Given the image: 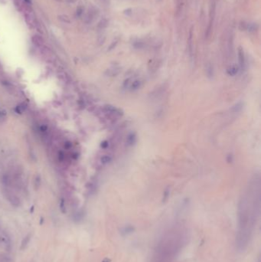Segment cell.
<instances>
[{"label": "cell", "instance_id": "cell-1", "mask_svg": "<svg viewBox=\"0 0 261 262\" xmlns=\"http://www.w3.org/2000/svg\"><path fill=\"white\" fill-rule=\"evenodd\" d=\"M216 7H217V1L216 0H210L209 21H208V26H207L205 32H204L205 40H208L211 37V35H212L214 20H215L216 16Z\"/></svg>", "mask_w": 261, "mask_h": 262}, {"label": "cell", "instance_id": "cell-2", "mask_svg": "<svg viewBox=\"0 0 261 262\" xmlns=\"http://www.w3.org/2000/svg\"><path fill=\"white\" fill-rule=\"evenodd\" d=\"M2 195L6 200L14 207H19L21 205V199L10 188L2 187Z\"/></svg>", "mask_w": 261, "mask_h": 262}, {"label": "cell", "instance_id": "cell-3", "mask_svg": "<svg viewBox=\"0 0 261 262\" xmlns=\"http://www.w3.org/2000/svg\"><path fill=\"white\" fill-rule=\"evenodd\" d=\"M12 238L7 231L0 229V247L6 251L12 249Z\"/></svg>", "mask_w": 261, "mask_h": 262}, {"label": "cell", "instance_id": "cell-4", "mask_svg": "<svg viewBox=\"0 0 261 262\" xmlns=\"http://www.w3.org/2000/svg\"><path fill=\"white\" fill-rule=\"evenodd\" d=\"M100 15V10L95 6H92L88 10L84 17V22L85 24H91Z\"/></svg>", "mask_w": 261, "mask_h": 262}, {"label": "cell", "instance_id": "cell-5", "mask_svg": "<svg viewBox=\"0 0 261 262\" xmlns=\"http://www.w3.org/2000/svg\"><path fill=\"white\" fill-rule=\"evenodd\" d=\"M193 36H194V27L192 26L189 29V32H188V50H189L190 54L192 53V50H193Z\"/></svg>", "mask_w": 261, "mask_h": 262}, {"label": "cell", "instance_id": "cell-6", "mask_svg": "<svg viewBox=\"0 0 261 262\" xmlns=\"http://www.w3.org/2000/svg\"><path fill=\"white\" fill-rule=\"evenodd\" d=\"M31 41H32L33 45H35L36 47L41 48L44 45V39L39 35H34L31 37Z\"/></svg>", "mask_w": 261, "mask_h": 262}, {"label": "cell", "instance_id": "cell-7", "mask_svg": "<svg viewBox=\"0 0 261 262\" xmlns=\"http://www.w3.org/2000/svg\"><path fill=\"white\" fill-rule=\"evenodd\" d=\"M120 234H121L123 236H126V235H128V234H130L134 232L135 228L133 225H126V226L120 228Z\"/></svg>", "mask_w": 261, "mask_h": 262}, {"label": "cell", "instance_id": "cell-8", "mask_svg": "<svg viewBox=\"0 0 261 262\" xmlns=\"http://www.w3.org/2000/svg\"><path fill=\"white\" fill-rule=\"evenodd\" d=\"M31 238V233H28V234H27L23 238L22 241H21V250L25 249L26 247H27V246H28V244H29Z\"/></svg>", "mask_w": 261, "mask_h": 262}, {"label": "cell", "instance_id": "cell-9", "mask_svg": "<svg viewBox=\"0 0 261 262\" xmlns=\"http://www.w3.org/2000/svg\"><path fill=\"white\" fill-rule=\"evenodd\" d=\"M183 6H184V0H178V2H177V6H176V11H175V16L177 18L180 17V15H182V10H183Z\"/></svg>", "mask_w": 261, "mask_h": 262}, {"label": "cell", "instance_id": "cell-10", "mask_svg": "<svg viewBox=\"0 0 261 262\" xmlns=\"http://www.w3.org/2000/svg\"><path fill=\"white\" fill-rule=\"evenodd\" d=\"M108 26H109V20L106 18H101V19L99 21V22L97 23V27L98 29L103 30L107 28Z\"/></svg>", "mask_w": 261, "mask_h": 262}, {"label": "cell", "instance_id": "cell-11", "mask_svg": "<svg viewBox=\"0 0 261 262\" xmlns=\"http://www.w3.org/2000/svg\"><path fill=\"white\" fill-rule=\"evenodd\" d=\"M238 59L240 67L243 68L245 65V56L244 52H243V48H242L241 47H240L238 48Z\"/></svg>", "mask_w": 261, "mask_h": 262}, {"label": "cell", "instance_id": "cell-12", "mask_svg": "<svg viewBox=\"0 0 261 262\" xmlns=\"http://www.w3.org/2000/svg\"><path fill=\"white\" fill-rule=\"evenodd\" d=\"M259 26L257 23H255V22L248 23L246 31H248L249 32H251V33L256 32H257L258 30H259Z\"/></svg>", "mask_w": 261, "mask_h": 262}, {"label": "cell", "instance_id": "cell-13", "mask_svg": "<svg viewBox=\"0 0 261 262\" xmlns=\"http://www.w3.org/2000/svg\"><path fill=\"white\" fill-rule=\"evenodd\" d=\"M84 217V212L83 211H78V212H74L73 215V219L75 222H79L81 220L83 219Z\"/></svg>", "mask_w": 261, "mask_h": 262}, {"label": "cell", "instance_id": "cell-14", "mask_svg": "<svg viewBox=\"0 0 261 262\" xmlns=\"http://www.w3.org/2000/svg\"><path fill=\"white\" fill-rule=\"evenodd\" d=\"M58 19L60 22H61L66 23V24H71V20L70 17L67 15H64V14L58 15Z\"/></svg>", "mask_w": 261, "mask_h": 262}, {"label": "cell", "instance_id": "cell-15", "mask_svg": "<svg viewBox=\"0 0 261 262\" xmlns=\"http://www.w3.org/2000/svg\"><path fill=\"white\" fill-rule=\"evenodd\" d=\"M85 11V8L84 5H78V8H77L76 12H75V15H76V17L78 18H81L82 17V15H84V13Z\"/></svg>", "mask_w": 261, "mask_h": 262}, {"label": "cell", "instance_id": "cell-16", "mask_svg": "<svg viewBox=\"0 0 261 262\" xmlns=\"http://www.w3.org/2000/svg\"><path fill=\"white\" fill-rule=\"evenodd\" d=\"M27 109V104L25 103H21L15 108V112L18 114H22Z\"/></svg>", "mask_w": 261, "mask_h": 262}, {"label": "cell", "instance_id": "cell-17", "mask_svg": "<svg viewBox=\"0 0 261 262\" xmlns=\"http://www.w3.org/2000/svg\"><path fill=\"white\" fill-rule=\"evenodd\" d=\"M247 25H248V23L246 22V21H244V20H242V21H240V22H239L238 29L240 30V32L246 31V28H247Z\"/></svg>", "mask_w": 261, "mask_h": 262}, {"label": "cell", "instance_id": "cell-18", "mask_svg": "<svg viewBox=\"0 0 261 262\" xmlns=\"http://www.w3.org/2000/svg\"><path fill=\"white\" fill-rule=\"evenodd\" d=\"M11 258L9 256L5 253H0V262H10Z\"/></svg>", "mask_w": 261, "mask_h": 262}, {"label": "cell", "instance_id": "cell-19", "mask_svg": "<svg viewBox=\"0 0 261 262\" xmlns=\"http://www.w3.org/2000/svg\"><path fill=\"white\" fill-rule=\"evenodd\" d=\"M145 45H146V43L141 40H136L133 42V46L136 48H144Z\"/></svg>", "mask_w": 261, "mask_h": 262}, {"label": "cell", "instance_id": "cell-20", "mask_svg": "<svg viewBox=\"0 0 261 262\" xmlns=\"http://www.w3.org/2000/svg\"><path fill=\"white\" fill-rule=\"evenodd\" d=\"M7 117V112L5 110H1L0 111V124H2L4 121H5Z\"/></svg>", "mask_w": 261, "mask_h": 262}, {"label": "cell", "instance_id": "cell-21", "mask_svg": "<svg viewBox=\"0 0 261 262\" xmlns=\"http://www.w3.org/2000/svg\"><path fill=\"white\" fill-rule=\"evenodd\" d=\"M60 208H61V212H63V213H66V212H67V206H66V202H65V199H62L61 200Z\"/></svg>", "mask_w": 261, "mask_h": 262}, {"label": "cell", "instance_id": "cell-22", "mask_svg": "<svg viewBox=\"0 0 261 262\" xmlns=\"http://www.w3.org/2000/svg\"><path fill=\"white\" fill-rule=\"evenodd\" d=\"M41 179L40 175H37L35 179V186L36 189H38L41 186Z\"/></svg>", "mask_w": 261, "mask_h": 262}, {"label": "cell", "instance_id": "cell-23", "mask_svg": "<svg viewBox=\"0 0 261 262\" xmlns=\"http://www.w3.org/2000/svg\"><path fill=\"white\" fill-rule=\"evenodd\" d=\"M237 71H238V68H237V66H236V65H233V66H232V67H230V68H229L228 73L230 74V75H233L237 73Z\"/></svg>", "mask_w": 261, "mask_h": 262}, {"label": "cell", "instance_id": "cell-24", "mask_svg": "<svg viewBox=\"0 0 261 262\" xmlns=\"http://www.w3.org/2000/svg\"><path fill=\"white\" fill-rule=\"evenodd\" d=\"M64 149H66V150H70L72 147V143H71L70 141H66L64 143Z\"/></svg>", "mask_w": 261, "mask_h": 262}, {"label": "cell", "instance_id": "cell-25", "mask_svg": "<svg viewBox=\"0 0 261 262\" xmlns=\"http://www.w3.org/2000/svg\"><path fill=\"white\" fill-rule=\"evenodd\" d=\"M101 161H102L103 163H107L110 161V158H109L108 156H104V157L101 159Z\"/></svg>", "mask_w": 261, "mask_h": 262}, {"label": "cell", "instance_id": "cell-26", "mask_svg": "<svg viewBox=\"0 0 261 262\" xmlns=\"http://www.w3.org/2000/svg\"><path fill=\"white\" fill-rule=\"evenodd\" d=\"M117 45V41H113L112 44L111 45V46H110V47H109V50H111V49L114 48L116 47V45Z\"/></svg>", "mask_w": 261, "mask_h": 262}, {"label": "cell", "instance_id": "cell-27", "mask_svg": "<svg viewBox=\"0 0 261 262\" xmlns=\"http://www.w3.org/2000/svg\"><path fill=\"white\" fill-rule=\"evenodd\" d=\"M124 13L127 14V15H130L132 14V8H127V10L124 11Z\"/></svg>", "mask_w": 261, "mask_h": 262}, {"label": "cell", "instance_id": "cell-28", "mask_svg": "<svg viewBox=\"0 0 261 262\" xmlns=\"http://www.w3.org/2000/svg\"><path fill=\"white\" fill-rule=\"evenodd\" d=\"M104 41H105V37H101V38H100V40H99V41H100V44H101V45L104 44Z\"/></svg>", "mask_w": 261, "mask_h": 262}, {"label": "cell", "instance_id": "cell-29", "mask_svg": "<svg viewBox=\"0 0 261 262\" xmlns=\"http://www.w3.org/2000/svg\"><path fill=\"white\" fill-rule=\"evenodd\" d=\"M65 1L68 3H75L78 0H65Z\"/></svg>", "mask_w": 261, "mask_h": 262}, {"label": "cell", "instance_id": "cell-30", "mask_svg": "<svg viewBox=\"0 0 261 262\" xmlns=\"http://www.w3.org/2000/svg\"><path fill=\"white\" fill-rule=\"evenodd\" d=\"M102 262H111V260L110 258H108V257H105V258L102 260Z\"/></svg>", "mask_w": 261, "mask_h": 262}, {"label": "cell", "instance_id": "cell-31", "mask_svg": "<svg viewBox=\"0 0 261 262\" xmlns=\"http://www.w3.org/2000/svg\"><path fill=\"white\" fill-rule=\"evenodd\" d=\"M25 2L27 3H31V0H25Z\"/></svg>", "mask_w": 261, "mask_h": 262}, {"label": "cell", "instance_id": "cell-32", "mask_svg": "<svg viewBox=\"0 0 261 262\" xmlns=\"http://www.w3.org/2000/svg\"><path fill=\"white\" fill-rule=\"evenodd\" d=\"M56 2H63L64 0H55Z\"/></svg>", "mask_w": 261, "mask_h": 262}, {"label": "cell", "instance_id": "cell-33", "mask_svg": "<svg viewBox=\"0 0 261 262\" xmlns=\"http://www.w3.org/2000/svg\"><path fill=\"white\" fill-rule=\"evenodd\" d=\"M216 1H217H217H218V0H216Z\"/></svg>", "mask_w": 261, "mask_h": 262}]
</instances>
